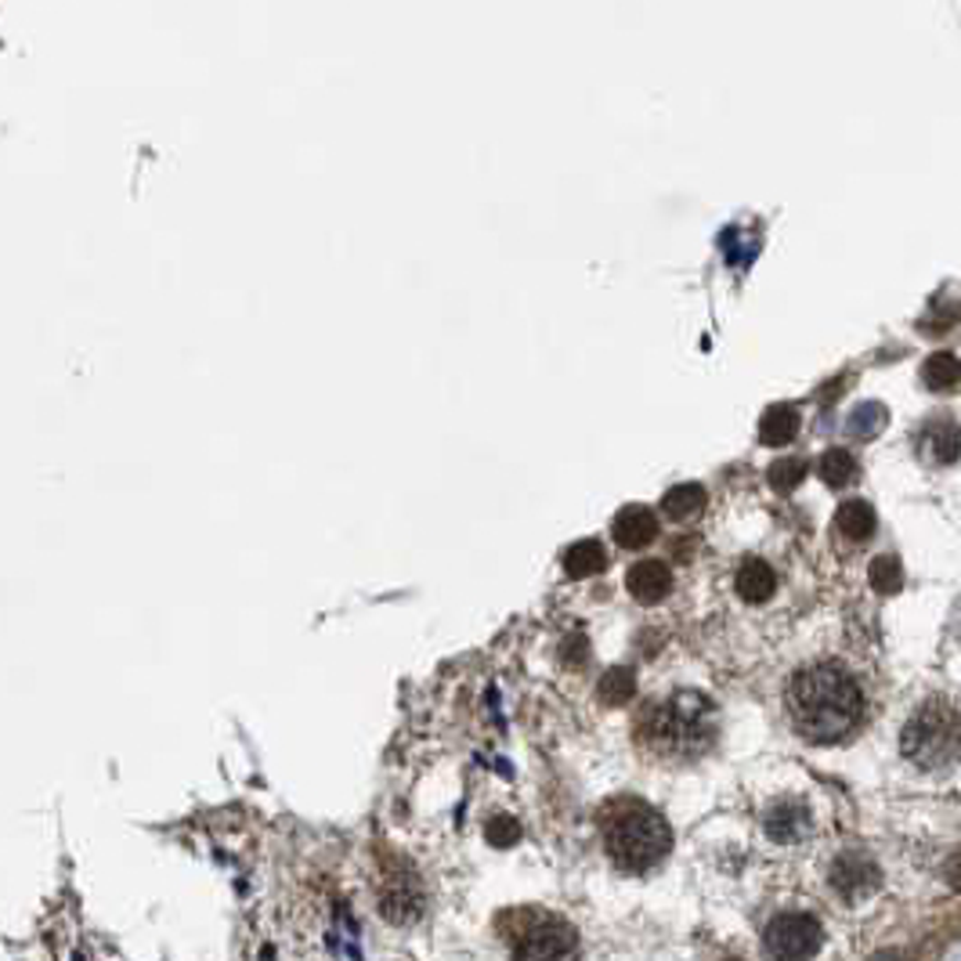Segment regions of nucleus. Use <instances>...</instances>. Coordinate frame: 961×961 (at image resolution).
Instances as JSON below:
<instances>
[{"label": "nucleus", "mask_w": 961, "mask_h": 961, "mask_svg": "<svg viewBox=\"0 0 961 961\" xmlns=\"http://www.w3.org/2000/svg\"><path fill=\"white\" fill-rule=\"evenodd\" d=\"M835 531H839V536H846L850 542L872 539V531H875V510L864 499L842 503L839 514H835Z\"/></svg>", "instance_id": "obj_14"}, {"label": "nucleus", "mask_w": 961, "mask_h": 961, "mask_svg": "<svg viewBox=\"0 0 961 961\" xmlns=\"http://www.w3.org/2000/svg\"><path fill=\"white\" fill-rule=\"evenodd\" d=\"M886 423H889V412L886 406H878V401H864V406H856L850 415V431L856 438H875L878 431H886Z\"/></svg>", "instance_id": "obj_20"}, {"label": "nucleus", "mask_w": 961, "mask_h": 961, "mask_svg": "<svg viewBox=\"0 0 961 961\" xmlns=\"http://www.w3.org/2000/svg\"><path fill=\"white\" fill-rule=\"evenodd\" d=\"M763 828L774 842H799L810 835V810L796 799L774 802L763 817Z\"/></svg>", "instance_id": "obj_11"}, {"label": "nucleus", "mask_w": 961, "mask_h": 961, "mask_svg": "<svg viewBox=\"0 0 961 961\" xmlns=\"http://www.w3.org/2000/svg\"><path fill=\"white\" fill-rule=\"evenodd\" d=\"M601 839L607 861L633 875L658 867L672 846L666 817L636 799H618L601 813Z\"/></svg>", "instance_id": "obj_3"}, {"label": "nucleus", "mask_w": 961, "mask_h": 961, "mask_svg": "<svg viewBox=\"0 0 961 961\" xmlns=\"http://www.w3.org/2000/svg\"><path fill=\"white\" fill-rule=\"evenodd\" d=\"M799 434V409L796 406H770L759 420L763 445H788Z\"/></svg>", "instance_id": "obj_15"}, {"label": "nucleus", "mask_w": 961, "mask_h": 961, "mask_svg": "<svg viewBox=\"0 0 961 961\" xmlns=\"http://www.w3.org/2000/svg\"><path fill=\"white\" fill-rule=\"evenodd\" d=\"M734 590H737V596H742V601H748V604H766L774 596V590H777V575H774V568L766 564V561H759V557H748V561H742V568H737V575H734Z\"/></svg>", "instance_id": "obj_12"}, {"label": "nucleus", "mask_w": 961, "mask_h": 961, "mask_svg": "<svg viewBox=\"0 0 961 961\" xmlns=\"http://www.w3.org/2000/svg\"><path fill=\"white\" fill-rule=\"evenodd\" d=\"M596 694H601V701H607V705H629L636 694V677L629 669H612L601 680V687H596Z\"/></svg>", "instance_id": "obj_21"}, {"label": "nucleus", "mask_w": 961, "mask_h": 961, "mask_svg": "<svg viewBox=\"0 0 961 961\" xmlns=\"http://www.w3.org/2000/svg\"><path fill=\"white\" fill-rule=\"evenodd\" d=\"M514 951L521 958H571L575 954V932L564 921H539L517 940Z\"/></svg>", "instance_id": "obj_8"}, {"label": "nucleus", "mask_w": 961, "mask_h": 961, "mask_svg": "<svg viewBox=\"0 0 961 961\" xmlns=\"http://www.w3.org/2000/svg\"><path fill=\"white\" fill-rule=\"evenodd\" d=\"M817 474H821L824 485L831 488H842V485H853L856 480V460L850 456L846 449H831L821 456V463H817Z\"/></svg>", "instance_id": "obj_18"}, {"label": "nucleus", "mask_w": 961, "mask_h": 961, "mask_svg": "<svg viewBox=\"0 0 961 961\" xmlns=\"http://www.w3.org/2000/svg\"><path fill=\"white\" fill-rule=\"evenodd\" d=\"M766 477H770V488L774 492L788 496V492H796L802 485V477H807V460H799V456L777 460L770 471H766Z\"/></svg>", "instance_id": "obj_22"}, {"label": "nucleus", "mask_w": 961, "mask_h": 961, "mask_svg": "<svg viewBox=\"0 0 961 961\" xmlns=\"http://www.w3.org/2000/svg\"><path fill=\"white\" fill-rule=\"evenodd\" d=\"M658 531H661L658 517H655V510H647V506H626V510H618L615 521H612V539L622 550L651 547V542L658 539Z\"/></svg>", "instance_id": "obj_9"}, {"label": "nucleus", "mask_w": 961, "mask_h": 961, "mask_svg": "<svg viewBox=\"0 0 961 961\" xmlns=\"http://www.w3.org/2000/svg\"><path fill=\"white\" fill-rule=\"evenodd\" d=\"M633 731H636V742L647 752H655L658 759L691 763L716 745L720 712L705 694L677 691L669 698L647 701L644 712L633 723Z\"/></svg>", "instance_id": "obj_2"}, {"label": "nucleus", "mask_w": 961, "mask_h": 961, "mask_svg": "<svg viewBox=\"0 0 961 961\" xmlns=\"http://www.w3.org/2000/svg\"><path fill=\"white\" fill-rule=\"evenodd\" d=\"M947 878H951V886L961 893V853L951 856V864H947Z\"/></svg>", "instance_id": "obj_25"}, {"label": "nucleus", "mask_w": 961, "mask_h": 961, "mask_svg": "<svg viewBox=\"0 0 961 961\" xmlns=\"http://www.w3.org/2000/svg\"><path fill=\"white\" fill-rule=\"evenodd\" d=\"M626 590L636 604H661L672 590V571L666 561H636L626 571Z\"/></svg>", "instance_id": "obj_10"}, {"label": "nucleus", "mask_w": 961, "mask_h": 961, "mask_svg": "<svg viewBox=\"0 0 961 961\" xmlns=\"http://www.w3.org/2000/svg\"><path fill=\"white\" fill-rule=\"evenodd\" d=\"M904 759L926 774H947L961 759V712L943 698H929L900 731Z\"/></svg>", "instance_id": "obj_4"}, {"label": "nucleus", "mask_w": 961, "mask_h": 961, "mask_svg": "<svg viewBox=\"0 0 961 961\" xmlns=\"http://www.w3.org/2000/svg\"><path fill=\"white\" fill-rule=\"evenodd\" d=\"M420 904H423L420 889H409L406 878H398L395 889L380 893V907H384V915L391 921H412L415 915H420Z\"/></svg>", "instance_id": "obj_17"}, {"label": "nucleus", "mask_w": 961, "mask_h": 961, "mask_svg": "<svg viewBox=\"0 0 961 961\" xmlns=\"http://www.w3.org/2000/svg\"><path fill=\"white\" fill-rule=\"evenodd\" d=\"M918 456L929 466H951L961 460V426L947 415H937L921 426L918 434Z\"/></svg>", "instance_id": "obj_7"}, {"label": "nucleus", "mask_w": 961, "mask_h": 961, "mask_svg": "<svg viewBox=\"0 0 961 961\" xmlns=\"http://www.w3.org/2000/svg\"><path fill=\"white\" fill-rule=\"evenodd\" d=\"M788 723L802 742L835 745L856 734L864 723V691L861 683L835 661H817L799 669L785 691Z\"/></svg>", "instance_id": "obj_1"}, {"label": "nucleus", "mask_w": 961, "mask_h": 961, "mask_svg": "<svg viewBox=\"0 0 961 961\" xmlns=\"http://www.w3.org/2000/svg\"><path fill=\"white\" fill-rule=\"evenodd\" d=\"M488 842L492 846H499V850H506V846H514L517 839H521V824L514 821V817H496V821L488 824Z\"/></svg>", "instance_id": "obj_24"}, {"label": "nucleus", "mask_w": 961, "mask_h": 961, "mask_svg": "<svg viewBox=\"0 0 961 961\" xmlns=\"http://www.w3.org/2000/svg\"><path fill=\"white\" fill-rule=\"evenodd\" d=\"M705 488L694 485V480H687V485H672L666 492V499H661V510H666L669 521H691L694 514L705 510Z\"/></svg>", "instance_id": "obj_16"}, {"label": "nucleus", "mask_w": 961, "mask_h": 961, "mask_svg": "<svg viewBox=\"0 0 961 961\" xmlns=\"http://www.w3.org/2000/svg\"><path fill=\"white\" fill-rule=\"evenodd\" d=\"M867 579H872V586L878 590V593H896L904 586V568H900V561H896V557H875L872 561V568H867Z\"/></svg>", "instance_id": "obj_23"}, {"label": "nucleus", "mask_w": 961, "mask_h": 961, "mask_svg": "<svg viewBox=\"0 0 961 961\" xmlns=\"http://www.w3.org/2000/svg\"><path fill=\"white\" fill-rule=\"evenodd\" d=\"M878 867L872 856L864 853H842L835 864H831V886L842 896V900H867L878 889Z\"/></svg>", "instance_id": "obj_6"}, {"label": "nucleus", "mask_w": 961, "mask_h": 961, "mask_svg": "<svg viewBox=\"0 0 961 961\" xmlns=\"http://www.w3.org/2000/svg\"><path fill=\"white\" fill-rule=\"evenodd\" d=\"M607 568V550L601 539H582L575 547L564 550V571L571 579H590V575H601Z\"/></svg>", "instance_id": "obj_13"}, {"label": "nucleus", "mask_w": 961, "mask_h": 961, "mask_svg": "<svg viewBox=\"0 0 961 961\" xmlns=\"http://www.w3.org/2000/svg\"><path fill=\"white\" fill-rule=\"evenodd\" d=\"M763 943L774 958H810L821 951L824 932L813 915H781L766 926Z\"/></svg>", "instance_id": "obj_5"}, {"label": "nucleus", "mask_w": 961, "mask_h": 961, "mask_svg": "<svg viewBox=\"0 0 961 961\" xmlns=\"http://www.w3.org/2000/svg\"><path fill=\"white\" fill-rule=\"evenodd\" d=\"M921 376H926L932 391H954L961 384V361L954 355H947V350H940V355H932L926 366H921Z\"/></svg>", "instance_id": "obj_19"}]
</instances>
